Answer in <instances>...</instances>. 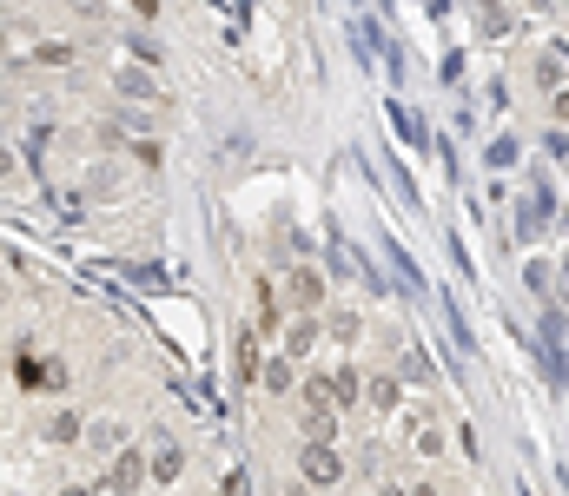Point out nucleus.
I'll list each match as a JSON object with an SVG mask.
<instances>
[{
	"mask_svg": "<svg viewBox=\"0 0 569 496\" xmlns=\"http://www.w3.org/2000/svg\"><path fill=\"white\" fill-rule=\"evenodd\" d=\"M298 470H305V483H311V490L344 483V457H338V443H318V437H305V450H298Z\"/></svg>",
	"mask_w": 569,
	"mask_h": 496,
	"instance_id": "1",
	"label": "nucleus"
},
{
	"mask_svg": "<svg viewBox=\"0 0 569 496\" xmlns=\"http://www.w3.org/2000/svg\"><path fill=\"white\" fill-rule=\"evenodd\" d=\"M146 476H153V483H179V476H186V450H179L173 437H159L153 457H146Z\"/></svg>",
	"mask_w": 569,
	"mask_h": 496,
	"instance_id": "2",
	"label": "nucleus"
},
{
	"mask_svg": "<svg viewBox=\"0 0 569 496\" xmlns=\"http://www.w3.org/2000/svg\"><path fill=\"white\" fill-rule=\"evenodd\" d=\"M106 476H113V490H120V496H132V490L146 483V457L120 443V450H113V470H106Z\"/></svg>",
	"mask_w": 569,
	"mask_h": 496,
	"instance_id": "3",
	"label": "nucleus"
},
{
	"mask_svg": "<svg viewBox=\"0 0 569 496\" xmlns=\"http://www.w3.org/2000/svg\"><path fill=\"white\" fill-rule=\"evenodd\" d=\"M284 298H292L298 312H318V304H325V278H318L311 265H298V271H292V285H284Z\"/></svg>",
	"mask_w": 569,
	"mask_h": 496,
	"instance_id": "4",
	"label": "nucleus"
},
{
	"mask_svg": "<svg viewBox=\"0 0 569 496\" xmlns=\"http://www.w3.org/2000/svg\"><path fill=\"white\" fill-rule=\"evenodd\" d=\"M305 437H318V443L338 437V404H305Z\"/></svg>",
	"mask_w": 569,
	"mask_h": 496,
	"instance_id": "5",
	"label": "nucleus"
},
{
	"mask_svg": "<svg viewBox=\"0 0 569 496\" xmlns=\"http://www.w3.org/2000/svg\"><path fill=\"white\" fill-rule=\"evenodd\" d=\"M13 371H21V384H27V390H33V384H54V378H60V371L47 364V357H33V345H21V357H13Z\"/></svg>",
	"mask_w": 569,
	"mask_h": 496,
	"instance_id": "6",
	"label": "nucleus"
},
{
	"mask_svg": "<svg viewBox=\"0 0 569 496\" xmlns=\"http://www.w3.org/2000/svg\"><path fill=\"white\" fill-rule=\"evenodd\" d=\"M113 87H120L126 99H159V87H153V73H140V66H120V73H113Z\"/></svg>",
	"mask_w": 569,
	"mask_h": 496,
	"instance_id": "7",
	"label": "nucleus"
},
{
	"mask_svg": "<svg viewBox=\"0 0 569 496\" xmlns=\"http://www.w3.org/2000/svg\"><path fill=\"white\" fill-rule=\"evenodd\" d=\"M311 345H318V318H311V312H298V324L284 331V357H305Z\"/></svg>",
	"mask_w": 569,
	"mask_h": 496,
	"instance_id": "8",
	"label": "nucleus"
},
{
	"mask_svg": "<svg viewBox=\"0 0 569 496\" xmlns=\"http://www.w3.org/2000/svg\"><path fill=\"white\" fill-rule=\"evenodd\" d=\"M80 437H87V450H99V457H113V450L126 443V431H120V423H87Z\"/></svg>",
	"mask_w": 569,
	"mask_h": 496,
	"instance_id": "9",
	"label": "nucleus"
},
{
	"mask_svg": "<svg viewBox=\"0 0 569 496\" xmlns=\"http://www.w3.org/2000/svg\"><path fill=\"white\" fill-rule=\"evenodd\" d=\"M364 398H371V410H397V404H404V384H397V378H371V384H364Z\"/></svg>",
	"mask_w": 569,
	"mask_h": 496,
	"instance_id": "10",
	"label": "nucleus"
},
{
	"mask_svg": "<svg viewBox=\"0 0 569 496\" xmlns=\"http://www.w3.org/2000/svg\"><path fill=\"white\" fill-rule=\"evenodd\" d=\"M358 331H364L358 312H331L325 318V338H331V345H358Z\"/></svg>",
	"mask_w": 569,
	"mask_h": 496,
	"instance_id": "11",
	"label": "nucleus"
},
{
	"mask_svg": "<svg viewBox=\"0 0 569 496\" xmlns=\"http://www.w3.org/2000/svg\"><path fill=\"white\" fill-rule=\"evenodd\" d=\"M80 431H87V423H80L73 410H54V417H47V443H80Z\"/></svg>",
	"mask_w": 569,
	"mask_h": 496,
	"instance_id": "12",
	"label": "nucleus"
},
{
	"mask_svg": "<svg viewBox=\"0 0 569 496\" xmlns=\"http://www.w3.org/2000/svg\"><path fill=\"white\" fill-rule=\"evenodd\" d=\"M358 398H364V378H358V371L344 364L338 378H331V404H358Z\"/></svg>",
	"mask_w": 569,
	"mask_h": 496,
	"instance_id": "13",
	"label": "nucleus"
},
{
	"mask_svg": "<svg viewBox=\"0 0 569 496\" xmlns=\"http://www.w3.org/2000/svg\"><path fill=\"white\" fill-rule=\"evenodd\" d=\"M411 443H417V457H444V437H437V423H424V417L411 423Z\"/></svg>",
	"mask_w": 569,
	"mask_h": 496,
	"instance_id": "14",
	"label": "nucleus"
},
{
	"mask_svg": "<svg viewBox=\"0 0 569 496\" xmlns=\"http://www.w3.org/2000/svg\"><path fill=\"white\" fill-rule=\"evenodd\" d=\"M259 378H265V390H278V398H284V390H292V357H278V364H265Z\"/></svg>",
	"mask_w": 569,
	"mask_h": 496,
	"instance_id": "15",
	"label": "nucleus"
},
{
	"mask_svg": "<svg viewBox=\"0 0 569 496\" xmlns=\"http://www.w3.org/2000/svg\"><path fill=\"white\" fill-rule=\"evenodd\" d=\"M33 60H40V66H73V47H66V40H47V47H33Z\"/></svg>",
	"mask_w": 569,
	"mask_h": 496,
	"instance_id": "16",
	"label": "nucleus"
},
{
	"mask_svg": "<svg viewBox=\"0 0 569 496\" xmlns=\"http://www.w3.org/2000/svg\"><path fill=\"white\" fill-rule=\"evenodd\" d=\"M252 378H259V345L239 338V384H252Z\"/></svg>",
	"mask_w": 569,
	"mask_h": 496,
	"instance_id": "17",
	"label": "nucleus"
},
{
	"mask_svg": "<svg viewBox=\"0 0 569 496\" xmlns=\"http://www.w3.org/2000/svg\"><path fill=\"white\" fill-rule=\"evenodd\" d=\"M305 404H331V378H311L305 384Z\"/></svg>",
	"mask_w": 569,
	"mask_h": 496,
	"instance_id": "18",
	"label": "nucleus"
},
{
	"mask_svg": "<svg viewBox=\"0 0 569 496\" xmlns=\"http://www.w3.org/2000/svg\"><path fill=\"white\" fill-rule=\"evenodd\" d=\"M87 496H120V490H113V476H99V483H93Z\"/></svg>",
	"mask_w": 569,
	"mask_h": 496,
	"instance_id": "19",
	"label": "nucleus"
},
{
	"mask_svg": "<svg viewBox=\"0 0 569 496\" xmlns=\"http://www.w3.org/2000/svg\"><path fill=\"white\" fill-rule=\"evenodd\" d=\"M391 496H437V490H430V483H411V490H391Z\"/></svg>",
	"mask_w": 569,
	"mask_h": 496,
	"instance_id": "20",
	"label": "nucleus"
},
{
	"mask_svg": "<svg viewBox=\"0 0 569 496\" xmlns=\"http://www.w3.org/2000/svg\"><path fill=\"white\" fill-rule=\"evenodd\" d=\"M13 179V152H0V185H7Z\"/></svg>",
	"mask_w": 569,
	"mask_h": 496,
	"instance_id": "21",
	"label": "nucleus"
},
{
	"mask_svg": "<svg viewBox=\"0 0 569 496\" xmlns=\"http://www.w3.org/2000/svg\"><path fill=\"white\" fill-rule=\"evenodd\" d=\"M132 7H140V13H159V0H132Z\"/></svg>",
	"mask_w": 569,
	"mask_h": 496,
	"instance_id": "22",
	"label": "nucleus"
},
{
	"mask_svg": "<svg viewBox=\"0 0 569 496\" xmlns=\"http://www.w3.org/2000/svg\"><path fill=\"white\" fill-rule=\"evenodd\" d=\"M60 496H87V490H60Z\"/></svg>",
	"mask_w": 569,
	"mask_h": 496,
	"instance_id": "23",
	"label": "nucleus"
},
{
	"mask_svg": "<svg viewBox=\"0 0 569 496\" xmlns=\"http://www.w3.org/2000/svg\"><path fill=\"white\" fill-rule=\"evenodd\" d=\"M292 496H311V490H292Z\"/></svg>",
	"mask_w": 569,
	"mask_h": 496,
	"instance_id": "24",
	"label": "nucleus"
},
{
	"mask_svg": "<svg viewBox=\"0 0 569 496\" xmlns=\"http://www.w3.org/2000/svg\"><path fill=\"white\" fill-rule=\"evenodd\" d=\"M0 304H7V292H0Z\"/></svg>",
	"mask_w": 569,
	"mask_h": 496,
	"instance_id": "25",
	"label": "nucleus"
}]
</instances>
